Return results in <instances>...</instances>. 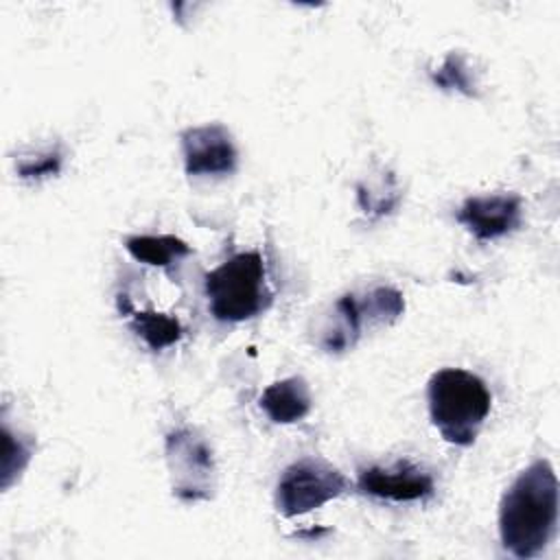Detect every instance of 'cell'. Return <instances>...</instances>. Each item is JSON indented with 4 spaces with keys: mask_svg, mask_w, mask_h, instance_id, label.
Returning a JSON list of instances; mask_svg holds the SVG:
<instances>
[{
    "mask_svg": "<svg viewBox=\"0 0 560 560\" xmlns=\"http://www.w3.org/2000/svg\"><path fill=\"white\" fill-rule=\"evenodd\" d=\"M556 523L558 479L547 459H536L518 472L501 497V545L514 558H534L551 542Z\"/></svg>",
    "mask_w": 560,
    "mask_h": 560,
    "instance_id": "6da1fadb",
    "label": "cell"
},
{
    "mask_svg": "<svg viewBox=\"0 0 560 560\" xmlns=\"http://www.w3.org/2000/svg\"><path fill=\"white\" fill-rule=\"evenodd\" d=\"M429 416L440 435L455 446H470L490 413L486 383L462 368L438 370L427 385Z\"/></svg>",
    "mask_w": 560,
    "mask_h": 560,
    "instance_id": "7a4b0ae2",
    "label": "cell"
},
{
    "mask_svg": "<svg viewBox=\"0 0 560 560\" xmlns=\"http://www.w3.org/2000/svg\"><path fill=\"white\" fill-rule=\"evenodd\" d=\"M208 308L214 319L238 324L262 313L271 302L265 262L258 249L238 252L206 276Z\"/></svg>",
    "mask_w": 560,
    "mask_h": 560,
    "instance_id": "3957f363",
    "label": "cell"
},
{
    "mask_svg": "<svg viewBox=\"0 0 560 560\" xmlns=\"http://www.w3.org/2000/svg\"><path fill=\"white\" fill-rule=\"evenodd\" d=\"M350 481L322 459H298L284 468L276 486V508L284 516L306 514L341 497Z\"/></svg>",
    "mask_w": 560,
    "mask_h": 560,
    "instance_id": "277c9868",
    "label": "cell"
},
{
    "mask_svg": "<svg viewBox=\"0 0 560 560\" xmlns=\"http://www.w3.org/2000/svg\"><path fill=\"white\" fill-rule=\"evenodd\" d=\"M166 462L173 475L175 497L184 501L210 497L214 472L212 451L190 429H175L166 435Z\"/></svg>",
    "mask_w": 560,
    "mask_h": 560,
    "instance_id": "5b68a950",
    "label": "cell"
},
{
    "mask_svg": "<svg viewBox=\"0 0 560 560\" xmlns=\"http://www.w3.org/2000/svg\"><path fill=\"white\" fill-rule=\"evenodd\" d=\"M182 153H184V168L190 177H206V175H230L236 168L238 153L230 131L219 125H197L188 127L179 136Z\"/></svg>",
    "mask_w": 560,
    "mask_h": 560,
    "instance_id": "8992f818",
    "label": "cell"
},
{
    "mask_svg": "<svg viewBox=\"0 0 560 560\" xmlns=\"http://www.w3.org/2000/svg\"><path fill=\"white\" fill-rule=\"evenodd\" d=\"M523 199L514 192L475 195L464 199L457 208L455 219L462 223L477 241H494L521 225Z\"/></svg>",
    "mask_w": 560,
    "mask_h": 560,
    "instance_id": "52a82bcc",
    "label": "cell"
},
{
    "mask_svg": "<svg viewBox=\"0 0 560 560\" xmlns=\"http://www.w3.org/2000/svg\"><path fill=\"white\" fill-rule=\"evenodd\" d=\"M357 488L363 494L394 503L424 501L435 492L433 477L407 459H400L392 466L363 468L359 472Z\"/></svg>",
    "mask_w": 560,
    "mask_h": 560,
    "instance_id": "ba28073f",
    "label": "cell"
},
{
    "mask_svg": "<svg viewBox=\"0 0 560 560\" xmlns=\"http://www.w3.org/2000/svg\"><path fill=\"white\" fill-rule=\"evenodd\" d=\"M260 409L276 424H291L311 411V389L302 376L271 383L260 396Z\"/></svg>",
    "mask_w": 560,
    "mask_h": 560,
    "instance_id": "9c48e42d",
    "label": "cell"
},
{
    "mask_svg": "<svg viewBox=\"0 0 560 560\" xmlns=\"http://www.w3.org/2000/svg\"><path fill=\"white\" fill-rule=\"evenodd\" d=\"M118 311L131 319L133 332L155 352L177 343L184 335V328L177 317L155 311H136L125 293L118 295Z\"/></svg>",
    "mask_w": 560,
    "mask_h": 560,
    "instance_id": "30bf717a",
    "label": "cell"
},
{
    "mask_svg": "<svg viewBox=\"0 0 560 560\" xmlns=\"http://www.w3.org/2000/svg\"><path fill=\"white\" fill-rule=\"evenodd\" d=\"M363 315L354 293H346L335 302L332 315L322 332V348L326 352H343L357 343L363 328Z\"/></svg>",
    "mask_w": 560,
    "mask_h": 560,
    "instance_id": "8fae6325",
    "label": "cell"
},
{
    "mask_svg": "<svg viewBox=\"0 0 560 560\" xmlns=\"http://www.w3.org/2000/svg\"><path fill=\"white\" fill-rule=\"evenodd\" d=\"M125 247L136 260L153 265V267H168L177 258L188 256L192 252L188 243H184L182 238H177L173 234H160V236L136 234L125 241Z\"/></svg>",
    "mask_w": 560,
    "mask_h": 560,
    "instance_id": "7c38bea8",
    "label": "cell"
},
{
    "mask_svg": "<svg viewBox=\"0 0 560 560\" xmlns=\"http://www.w3.org/2000/svg\"><path fill=\"white\" fill-rule=\"evenodd\" d=\"M431 81L446 92H459L464 96H477V77L468 63V57L459 50L446 52L435 70L429 72Z\"/></svg>",
    "mask_w": 560,
    "mask_h": 560,
    "instance_id": "4fadbf2b",
    "label": "cell"
},
{
    "mask_svg": "<svg viewBox=\"0 0 560 560\" xmlns=\"http://www.w3.org/2000/svg\"><path fill=\"white\" fill-rule=\"evenodd\" d=\"M359 308H361L363 322L392 324L402 315L405 300L392 287H374L363 295V300H359Z\"/></svg>",
    "mask_w": 560,
    "mask_h": 560,
    "instance_id": "5bb4252c",
    "label": "cell"
},
{
    "mask_svg": "<svg viewBox=\"0 0 560 560\" xmlns=\"http://www.w3.org/2000/svg\"><path fill=\"white\" fill-rule=\"evenodd\" d=\"M61 162H63V153L59 147L37 155L35 160L28 158V160H20L18 162V175L22 179H44V177H50V175H57L59 168H61Z\"/></svg>",
    "mask_w": 560,
    "mask_h": 560,
    "instance_id": "9a60e30c",
    "label": "cell"
}]
</instances>
